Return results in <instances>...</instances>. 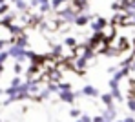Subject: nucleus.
Instances as JSON below:
<instances>
[{
    "instance_id": "nucleus-1",
    "label": "nucleus",
    "mask_w": 135,
    "mask_h": 122,
    "mask_svg": "<svg viewBox=\"0 0 135 122\" xmlns=\"http://www.w3.org/2000/svg\"><path fill=\"white\" fill-rule=\"evenodd\" d=\"M7 51H9V57L15 58L17 62H24V60L27 58V48H22V46H18V44H15V42L9 44Z\"/></svg>"
},
{
    "instance_id": "nucleus-2",
    "label": "nucleus",
    "mask_w": 135,
    "mask_h": 122,
    "mask_svg": "<svg viewBox=\"0 0 135 122\" xmlns=\"http://www.w3.org/2000/svg\"><path fill=\"white\" fill-rule=\"evenodd\" d=\"M77 97H82L80 91H75V89H64V91H59V100L64 102V104H73Z\"/></svg>"
},
{
    "instance_id": "nucleus-3",
    "label": "nucleus",
    "mask_w": 135,
    "mask_h": 122,
    "mask_svg": "<svg viewBox=\"0 0 135 122\" xmlns=\"http://www.w3.org/2000/svg\"><path fill=\"white\" fill-rule=\"evenodd\" d=\"M108 24H110L108 18H104V17H95V18L90 22V29L93 31V33H100Z\"/></svg>"
},
{
    "instance_id": "nucleus-4",
    "label": "nucleus",
    "mask_w": 135,
    "mask_h": 122,
    "mask_svg": "<svg viewBox=\"0 0 135 122\" xmlns=\"http://www.w3.org/2000/svg\"><path fill=\"white\" fill-rule=\"evenodd\" d=\"M93 18H95L93 15H88L86 11H82V13H79V15H77V18H75V24H73V26H77V27L90 26V22L93 20Z\"/></svg>"
},
{
    "instance_id": "nucleus-5",
    "label": "nucleus",
    "mask_w": 135,
    "mask_h": 122,
    "mask_svg": "<svg viewBox=\"0 0 135 122\" xmlns=\"http://www.w3.org/2000/svg\"><path fill=\"white\" fill-rule=\"evenodd\" d=\"M80 93H82V97H90V98L100 97V91H99L95 86H91V84H86V86L80 89Z\"/></svg>"
},
{
    "instance_id": "nucleus-6",
    "label": "nucleus",
    "mask_w": 135,
    "mask_h": 122,
    "mask_svg": "<svg viewBox=\"0 0 135 122\" xmlns=\"http://www.w3.org/2000/svg\"><path fill=\"white\" fill-rule=\"evenodd\" d=\"M100 113L104 115L106 120H112V122L117 120V109H115V106H112V108H106V106H104V108L100 109Z\"/></svg>"
},
{
    "instance_id": "nucleus-7",
    "label": "nucleus",
    "mask_w": 135,
    "mask_h": 122,
    "mask_svg": "<svg viewBox=\"0 0 135 122\" xmlns=\"http://www.w3.org/2000/svg\"><path fill=\"white\" fill-rule=\"evenodd\" d=\"M100 100H102V104H104L106 108L115 106V98H113L112 93H100Z\"/></svg>"
},
{
    "instance_id": "nucleus-8",
    "label": "nucleus",
    "mask_w": 135,
    "mask_h": 122,
    "mask_svg": "<svg viewBox=\"0 0 135 122\" xmlns=\"http://www.w3.org/2000/svg\"><path fill=\"white\" fill-rule=\"evenodd\" d=\"M13 4H15L17 11H20V13H26V11L29 9V2H27V0H15Z\"/></svg>"
},
{
    "instance_id": "nucleus-9",
    "label": "nucleus",
    "mask_w": 135,
    "mask_h": 122,
    "mask_svg": "<svg viewBox=\"0 0 135 122\" xmlns=\"http://www.w3.org/2000/svg\"><path fill=\"white\" fill-rule=\"evenodd\" d=\"M64 46L69 49H75L77 46H79V42H77V38H73V37H68V38H64Z\"/></svg>"
},
{
    "instance_id": "nucleus-10",
    "label": "nucleus",
    "mask_w": 135,
    "mask_h": 122,
    "mask_svg": "<svg viewBox=\"0 0 135 122\" xmlns=\"http://www.w3.org/2000/svg\"><path fill=\"white\" fill-rule=\"evenodd\" d=\"M126 108H128L132 113H135V97H128V100H126Z\"/></svg>"
},
{
    "instance_id": "nucleus-11",
    "label": "nucleus",
    "mask_w": 135,
    "mask_h": 122,
    "mask_svg": "<svg viewBox=\"0 0 135 122\" xmlns=\"http://www.w3.org/2000/svg\"><path fill=\"white\" fill-rule=\"evenodd\" d=\"M80 115H82L80 109H77V108H71V109H69V117H71V119H80Z\"/></svg>"
},
{
    "instance_id": "nucleus-12",
    "label": "nucleus",
    "mask_w": 135,
    "mask_h": 122,
    "mask_svg": "<svg viewBox=\"0 0 135 122\" xmlns=\"http://www.w3.org/2000/svg\"><path fill=\"white\" fill-rule=\"evenodd\" d=\"M7 11H9V2H4V4H0V17H4Z\"/></svg>"
},
{
    "instance_id": "nucleus-13",
    "label": "nucleus",
    "mask_w": 135,
    "mask_h": 122,
    "mask_svg": "<svg viewBox=\"0 0 135 122\" xmlns=\"http://www.w3.org/2000/svg\"><path fill=\"white\" fill-rule=\"evenodd\" d=\"M7 58H9V51H7V49H2V51H0V64H4Z\"/></svg>"
},
{
    "instance_id": "nucleus-14",
    "label": "nucleus",
    "mask_w": 135,
    "mask_h": 122,
    "mask_svg": "<svg viewBox=\"0 0 135 122\" xmlns=\"http://www.w3.org/2000/svg\"><path fill=\"white\" fill-rule=\"evenodd\" d=\"M13 71H15L17 75H22V71H24L22 62H15V66H13Z\"/></svg>"
},
{
    "instance_id": "nucleus-15",
    "label": "nucleus",
    "mask_w": 135,
    "mask_h": 122,
    "mask_svg": "<svg viewBox=\"0 0 135 122\" xmlns=\"http://www.w3.org/2000/svg\"><path fill=\"white\" fill-rule=\"evenodd\" d=\"M64 89H71V84L69 82H59V91H64Z\"/></svg>"
},
{
    "instance_id": "nucleus-16",
    "label": "nucleus",
    "mask_w": 135,
    "mask_h": 122,
    "mask_svg": "<svg viewBox=\"0 0 135 122\" xmlns=\"http://www.w3.org/2000/svg\"><path fill=\"white\" fill-rule=\"evenodd\" d=\"M20 84H22V78L17 75V77H13V78H11V84H9V86H20Z\"/></svg>"
},
{
    "instance_id": "nucleus-17",
    "label": "nucleus",
    "mask_w": 135,
    "mask_h": 122,
    "mask_svg": "<svg viewBox=\"0 0 135 122\" xmlns=\"http://www.w3.org/2000/svg\"><path fill=\"white\" fill-rule=\"evenodd\" d=\"M80 120H82V122H93V117L86 115V113H82V115H80Z\"/></svg>"
},
{
    "instance_id": "nucleus-18",
    "label": "nucleus",
    "mask_w": 135,
    "mask_h": 122,
    "mask_svg": "<svg viewBox=\"0 0 135 122\" xmlns=\"http://www.w3.org/2000/svg\"><path fill=\"white\" fill-rule=\"evenodd\" d=\"M106 120V119H104V115H102V113H99V115H95V117H93V122H104Z\"/></svg>"
},
{
    "instance_id": "nucleus-19",
    "label": "nucleus",
    "mask_w": 135,
    "mask_h": 122,
    "mask_svg": "<svg viewBox=\"0 0 135 122\" xmlns=\"http://www.w3.org/2000/svg\"><path fill=\"white\" fill-rule=\"evenodd\" d=\"M119 69V66H112V68H108V73H115Z\"/></svg>"
},
{
    "instance_id": "nucleus-20",
    "label": "nucleus",
    "mask_w": 135,
    "mask_h": 122,
    "mask_svg": "<svg viewBox=\"0 0 135 122\" xmlns=\"http://www.w3.org/2000/svg\"><path fill=\"white\" fill-rule=\"evenodd\" d=\"M124 122H135V119L132 115H128V117H124Z\"/></svg>"
},
{
    "instance_id": "nucleus-21",
    "label": "nucleus",
    "mask_w": 135,
    "mask_h": 122,
    "mask_svg": "<svg viewBox=\"0 0 135 122\" xmlns=\"http://www.w3.org/2000/svg\"><path fill=\"white\" fill-rule=\"evenodd\" d=\"M75 122H82V120H80V119H75Z\"/></svg>"
},
{
    "instance_id": "nucleus-22",
    "label": "nucleus",
    "mask_w": 135,
    "mask_h": 122,
    "mask_svg": "<svg viewBox=\"0 0 135 122\" xmlns=\"http://www.w3.org/2000/svg\"><path fill=\"white\" fill-rule=\"evenodd\" d=\"M113 122H124V119H122V120H113Z\"/></svg>"
},
{
    "instance_id": "nucleus-23",
    "label": "nucleus",
    "mask_w": 135,
    "mask_h": 122,
    "mask_svg": "<svg viewBox=\"0 0 135 122\" xmlns=\"http://www.w3.org/2000/svg\"><path fill=\"white\" fill-rule=\"evenodd\" d=\"M104 122H112V120H104Z\"/></svg>"
},
{
    "instance_id": "nucleus-24",
    "label": "nucleus",
    "mask_w": 135,
    "mask_h": 122,
    "mask_svg": "<svg viewBox=\"0 0 135 122\" xmlns=\"http://www.w3.org/2000/svg\"><path fill=\"white\" fill-rule=\"evenodd\" d=\"M0 122H2V119H0Z\"/></svg>"
}]
</instances>
